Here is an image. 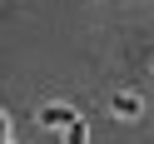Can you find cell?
<instances>
[{
  "label": "cell",
  "mask_w": 154,
  "mask_h": 144,
  "mask_svg": "<svg viewBox=\"0 0 154 144\" xmlns=\"http://www.w3.org/2000/svg\"><path fill=\"white\" fill-rule=\"evenodd\" d=\"M65 139H70V144H85V139H90V124H85V119H75L70 129H65Z\"/></svg>",
  "instance_id": "obj_3"
},
{
  "label": "cell",
  "mask_w": 154,
  "mask_h": 144,
  "mask_svg": "<svg viewBox=\"0 0 154 144\" xmlns=\"http://www.w3.org/2000/svg\"><path fill=\"white\" fill-rule=\"evenodd\" d=\"M80 119L75 109H65V104H50V109H40V129H70V124Z\"/></svg>",
  "instance_id": "obj_1"
},
{
  "label": "cell",
  "mask_w": 154,
  "mask_h": 144,
  "mask_svg": "<svg viewBox=\"0 0 154 144\" xmlns=\"http://www.w3.org/2000/svg\"><path fill=\"white\" fill-rule=\"evenodd\" d=\"M109 109H114V119H139V114H144V100H139V94H114Z\"/></svg>",
  "instance_id": "obj_2"
}]
</instances>
